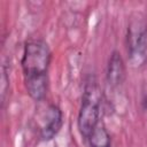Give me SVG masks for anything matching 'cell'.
<instances>
[{
	"label": "cell",
	"instance_id": "277c9868",
	"mask_svg": "<svg viewBox=\"0 0 147 147\" xmlns=\"http://www.w3.org/2000/svg\"><path fill=\"white\" fill-rule=\"evenodd\" d=\"M44 123L40 127V137L42 140L53 139L62 126V111L55 105H49L42 116Z\"/></svg>",
	"mask_w": 147,
	"mask_h": 147
},
{
	"label": "cell",
	"instance_id": "5b68a950",
	"mask_svg": "<svg viewBox=\"0 0 147 147\" xmlns=\"http://www.w3.org/2000/svg\"><path fill=\"white\" fill-rule=\"evenodd\" d=\"M125 78V65L121 54L115 51L111 53L108 68H107V82L110 86H119Z\"/></svg>",
	"mask_w": 147,
	"mask_h": 147
},
{
	"label": "cell",
	"instance_id": "3957f363",
	"mask_svg": "<svg viewBox=\"0 0 147 147\" xmlns=\"http://www.w3.org/2000/svg\"><path fill=\"white\" fill-rule=\"evenodd\" d=\"M127 53L133 67H140L147 59V21L144 16L137 15L127 28Z\"/></svg>",
	"mask_w": 147,
	"mask_h": 147
},
{
	"label": "cell",
	"instance_id": "8992f818",
	"mask_svg": "<svg viewBox=\"0 0 147 147\" xmlns=\"http://www.w3.org/2000/svg\"><path fill=\"white\" fill-rule=\"evenodd\" d=\"M91 147H110L111 140L105 126L98 125L87 138Z\"/></svg>",
	"mask_w": 147,
	"mask_h": 147
},
{
	"label": "cell",
	"instance_id": "6da1fadb",
	"mask_svg": "<svg viewBox=\"0 0 147 147\" xmlns=\"http://www.w3.org/2000/svg\"><path fill=\"white\" fill-rule=\"evenodd\" d=\"M52 53L46 41L42 39L29 40L24 46L22 56V69L24 83L29 95L40 101L45 98L48 88V67Z\"/></svg>",
	"mask_w": 147,
	"mask_h": 147
},
{
	"label": "cell",
	"instance_id": "7a4b0ae2",
	"mask_svg": "<svg viewBox=\"0 0 147 147\" xmlns=\"http://www.w3.org/2000/svg\"><path fill=\"white\" fill-rule=\"evenodd\" d=\"M101 106V91L94 78H90L84 88L82 106L78 113V130L80 134L87 139L92 131L99 125Z\"/></svg>",
	"mask_w": 147,
	"mask_h": 147
}]
</instances>
